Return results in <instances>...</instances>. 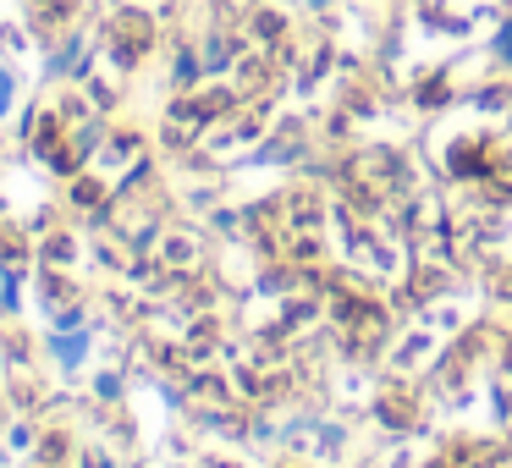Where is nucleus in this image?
<instances>
[{"label": "nucleus", "mask_w": 512, "mask_h": 468, "mask_svg": "<svg viewBox=\"0 0 512 468\" xmlns=\"http://www.w3.org/2000/svg\"><path fill=\"white\" fill-rule=\"evenodd\" d=\"M83 72V39H61V50L50 56V78H78Z\"/></svg>", "instance_id": "nucleus-2"}, {"label": "nucleus", "mask_w": 512, "mask_h": 468, "mask_svg": "<svg viewBox=\"0 0 512 468\" xmlns=\"http://www.w3.org/2000/svg\"><path fill=\"white\" fill-rule=\"evenodd\" d=\"M12 105H17V78H12V67H0V122L12 116Z\"/></svg>", "instance_id": "nucleus-5"}, {"label": "nucleus", "mask_w": 512, "mask_h": 468, "mask_svg": "<svg viewBox=\"0 0 512 468\" xmlns=\"http://www.w3.org/2000/svg\"><path fill=\"white\" fill-rule=\"evenodd\" d=\"M171 468H182V463H171Z\"/></svg>", "instance_id": "nucleus-9"}, {"label": "nucleus", "mask_w": 512, "mask_h": 468, "mask_svg": "<svg viewBox=\"0 0 512 468\" xmlns=\"http://www.w3.org/2000/svg\"><path fill=\"white\" fill-rule=\"evenodd\" d=\"M6 446H12V452H23V446H34V424H12V435H6Z\"/></svg>", "instance_id": "nucleus-6"}, {"label": "nucleus", "mask_w": 512, "mask_h": 468, "mask_svg": "<svg viewBox=\"0 0 512 468\" xmlns=\"http://www.w3.org/2000/svg\"><path fill=\"white\" fill-rule=\"evenodd\" d=\"M303 6H309V12H325V6H331V0H303Z\"/></svg>", "instance_id": "nucleus-8"}, {"label": "nucleus", "mask_w": 512, "mask_h": 468, "mask_svg": "<svg viewBox=\"0 0 512 468\" xmlns=\"http://www.w3.org/2000/svg\"><path fill=\"white\" fill-rule=\"evenodd\" d=\"M490 56H496L501 67H512V17L496 28V39H490Z\"/></svg>", "instance_id": "nucleus-4"}, {"label": "nucleus", "mask_w": 512, "mask_h": 468, "mask_svg": "<svg viewBox=\"0 0 512 468\" xmlns=\"http://www.w3.org/2000/svg\"><path fill=\"white\" fill-rule=\"evenodd\" d=\"M83 468H111V457H89V463H83Z\"/></svg>", "instance_id": "nucleus-7"}, {"label": "nucleus", "mask_w": 512, "mask_h": 468, "mask_svg": "<svg viewBox=\"0 0 512 468\" xmlns=\"http://www.w3.org/2000/svg\"><path fill=\"white\" fill-rule=\"evenodd\" d=\"M50 353H56L61 369H78V364H89L94 336L83 331V325H61V331H50Z\"/></svg>", "instance_id": "nucleus-1"}, {"label": "nucleus", "mask_w": 512, "mask_h": 468, "mask_svg": "<svg viewBox=\"0 0 512 468\" xmlns=\"http://www.w3.org/2000/svg\"><path fill=\"white\" fill-rule=\"evenodd\" d=\"M199 61H204V78L226 72V67H232V39H226V34H210V39H204V50H199Z\"/></svg>", "instance_id": "nucleus-3"}]
</instances>
